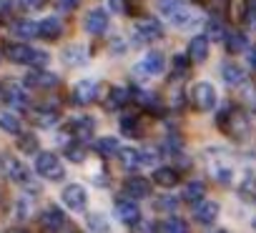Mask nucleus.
Wrapping results in <instances>:
<instances>
[{"mask_svg":"<svg viewBox=\"0 0 256 233\" xmlns=\"http://www.w3.org/2000/svg\"><path fill=\"white\" fill-rule=\"evenodd\" d=\"M156 208L164 211V213H174V211L178 208V198H176V196H161V198L156 201Z\"/></svg>","mask_w":256,"mask_h":233,"instance_id":"41","label":"nucleus"},{"mask_svg":"<svg viewBox=\"0 0 256 233\" xmlns=\"http://www.w3.org/2000/svg\"><path fill=\"white\" fill-rule=\"evenodd\" d=\"M206 33H208L206 38H211V40H224V38H226V30H224V25H221L218 20H214V18L206 23Z\"/></svg>","mask_w":256,"mask_h":233,"instance_id":"39","label":"nucleus"},{"mask_svg":"<svg viewBox=\"0 0 256 233\" xmlns=\"http://www.w3.org/2000/svg\"><path fill=\"white\" fill-rule=\"evenodd\" d=\"M86 228L88 231H108L110 226H108V221H106L103 213H90L88 221H86Z\"/></svg>","mask_w":256,"mask_h":233,"instance_id":"38","label":"nucleus"},{"mask_svg":"<svg viewBox=\"0 0 256 233\" xmlns=\"http://www.w3.org/2000/svg\"><path fill=\"white\" fill-rule=\"evenodd\" d=\"M246 60H248V65L256 70V45H254V48H248V58H246Z\"/></svg>","mask_w":256,"mask_h":233,"instance_id":"46","label":"nucleus"},{"mask_svg":"<svg viewBox=\"0 0 256 233\" xmlns=\"http://www.w3.org/2000/svg\"><path fill=\"white\" fill-rule=\"evenodd\" d=\"M26 83H28L30 88H53V85H58V75L46 73V70H36V73L28 75Z\"/></svg>","mask_w":256,"mask_h":233,"instance_id":"26","label":"nucleus"},{"mask_svg":"<svg viewBox=\"0 0 256 233\" xmlns=\"http://www.w3.org/2000/svg\"><path fill=\"white\" fill-rule=\"evenodd\" d=\"M66 156L73 161V163H83L86 161V156H88V148H86V143L83 141H70L68 146H66Z\"/></svg>","mask_w":256,"mask_h":233,"instance_id":"32","label":"nucleus"},{"mask_svg":"<svg viewBox=\"0 0 256 233\" xmlns=\"http://www.w3.org/2000/svg\"><path fill=\"white\" fill-rule=\"evenodd\" d=\"M188 58L194 63H204L208 58V38L206 35H194L188 40Z\"/></svg>","mask_w":256,"mask_h":233,"instance_id":"20","label":"nucleus"},{"mask_svg":"<svg viewBox=\"0 0 256 233\" xmlns=\"http://www.w3.org/2000/svg\"><path fill=\"white\" fill-rule=\"evenodd\" d=\"M156 228H158V231H166V233H186V231H188V226H186L181 218L171 216V213H168V218H164Z\"/></svg>","mask_w":256,"mask_h":233,"instance_id":"33","label":"nucleus"},{"mask_svg":"<svg viewBox=\"0 0 256 233\" xmlns=\"http://www.w3.org/2000/svg\"><path fill=\"white\" fill-rule=\"evenodd\" d=\"M116 218H118L123 226H138V223H141V208H138L136 198L120 196V198L116 201Z\"/></svg>","mask_w":256,"mask_h":233,"instance_id":"9","label":"nucleus"},{"mask_svg":"<svg viewBox=\"0 0 256 233\" xmlns=\"http://www.w3.org/2000/svg\"><path fill=\"white\" fill-rule=\"evenodd\" d=\"M36 171L43 178H48V181H63L66 178V168H63V163H60V158L56 153H38Z\"/></svg>","mask_w":256,"mask_h":233,"instance_id":"7","label":"nucleus"},{"mask_svg":"<svg viewBox=\"0 0 256 233\" xmlns=\"http://www.w3.org/2000/svg\"><path fill=\"white\" fill-rule=\"evenodd\" d=\"M70 133H73V138H78V141L86 143L88 138H93V133H96V123H93L90 118H86V115H80V118L73 121Z\"/></svg>","mask_w":256,"mask_h":233,"instance_id":"21","label":"nucleus"},{"mask_svg":"<svg viewBox=\"0 0 256 233\" xmlns=\"http://www.w3.org/2000/svg\"><path fill=\"white\" fill-rule=\"evenodd\" d=\"M138 115H123V118H120V131L126 133V136H141V128H138Z\"/></svg>","mask_w":256,"mask_h":233,"instance_id":"36","label":"nucleus"},{"mask_svg":"<svg viewBox=\"0 0 256 233\" xmlns=\"http://www.w3.org/2000/svg\"><path fill=\"white\" fill-rule=\"evenodd\" d=\"M108 23H110V18H108V10H103V8H93L83 18V28L90 35H103L106 28H108Z\"/></svg>","mask_w":256,"mask_h":233,"instance_id":"14","label":"nucleus"},{"mask_svg":"<svg viewBox=\"0 0 256 233\" xmlns=\"http://www.w3.org/2000/svg\"><path fill=\"white\" fill-rule=\"evenodd\" d=\"M241 196H244L246 201L256 198V178H246V183L241 186Z\"/></svg>","mask_w":256,"mask_h":233,"instance_id":"43","label":"nucleus"},{"mask_svg":"<svg viewBox=\"0 0 256 233\" xmlns=\"http://www.w3.org/2000/svg\"><path fill=\"white\" fill-rule=\"evenodd\" d=\"M191 103H194L196 110H201V113H211V110L216 108V103H218V93H216L214 83H208V80H198V83L191 88Z\"/></svg>","mask_w":256,"mask_h":233,"instance_id":"4","label":"nucleus"},{"mask_svg":"<svg viewBox=\"0 0 256 233\" xmlns=\"http://www.w3.org/2000/svg\"><path fill=\"white\" fill-rule=\"evenodd\" d=\"M224 43H226V50L228 53H238V50L246 48V35L244 33H226Z\"/></svg>","mask_w":256,"mask_h":233,"instance_id":"35","label":"nucleus"},{"mask_svg":"<svg viewBox=\"0 0 256 233\" xmlns=\"http://www.w3.org/2000/svg\"><path fill=\"white\" fill-rule=\"evenodd\" d=\"M13 33H16V38H40V25L38 23H33V20H18L16 25H13Z\"/></svg>","mask_w":256,"mask_h":233,"instance_id":"28","label":"nucleus"},{"mask_svg":"<svg viewBox=\"0 0 256 233\" xmlns=\"http://www.w3.org/2000/svg\"><path fill=\"white\" fill-rule=\"evenodd\" d=\"M88 58H90V53H88V48H86L83 43H73V45H68V48L63 50V60H66V65H70V68L86 65Z\"/></svg>","mask_w":256,"mask_h":233,"instance_id":"18","label":"nucleus"},{"mask_svg":"<svg viewBox=\"0 0 256 233\" xmlns=\"http://www.w3.org/2000/svg\"><path fill=\"white\" fill-rule=\"evenodd\" d=\"M96 95H98V85L93 80H80L73 88V103L76 105H90L96 100Z\"/></svg>","mask_w":256,"mask_h":233,"instance_id":"17","label":"nucleus"},{"mask_svg":"<svg viewBox=\"0 0 256 233\" xmlns=\"http://www.w3.org/2000/svg\"><path fill=\"white\" fill-rule=\"evenodd\" d=\"M171 65H174V75H176V78H186V75H188V68H191V58H186V55H174Z\"/></svg>","mask_w":256,"mask_h":233,"instance_id":"37","label":"nucleus"},{"mask_svg":"<svg viewBox=\"0 0 256 233\" xmlns=\"http://www.w3.org/2000/svg\"><path fill=\"white\" fill-rule=\"evenodd\" d=\"M40 226L46 231H63V228H68V218H66V213L60 208L50 206V208H46L40 213Z\"/></svg>","mask_w":256,"mask_h":233,"instance_id":"15","label":"nucleus"},{"mask_svg":"<svg viewBox=\"0 0 256 233\" xmlns=\"http://www.w3.org/2000/svg\"><path fill=\"white\" fill-rule=\"evenodd\" d=\"M154 183L161 186V188H174V186L178 183V171L171 168V166L156 168V171H154Z\"/></svg>","mask_w":256,"mask_h":233,"instance_id":"23","label":"nucleus"},{"mask_svg":"<svg viewBox=\"0 0 256 233\" xmlns=\"http://www.w3.org/2000/svg\"><path fill=\"white\" fill-rule=\"evenodd\" d=\"M3 98H6L10 105H16V108H28V105H30L28 93H26L20 85H16V83H10V85L3 88Z\"/></svg>","mask_w":256,"mask_h":233,"instance_id":"22","label":"nucleus"},{"mask_svg":"<svg viewBox=\"0 0 256 233\" xmlns=\"http://www.w3.org/2000/svg\"><path fill=\"white\" fill-rule=\"evenodd\" d=\"M161 35H164V28H161V23L154 20V18H141V20H136V25H134V38H136L138 45L154 43V40H158Z\"/></svg>","mask_w":256,"mask_h":233,"instance_id":"10","label":"nucleus"},{"mask_svg":"<svg viewBox=\"0 0 256 233\" xmlns=\"http://www.w3.org/2000/svg\"><path fill=\"white\" fill-rule=\"evenodd\" d=\"M0 176L8 178V181H13V183H20V186L30 188V171H28L18 158H13V156H8V153L0 156Z\"/></svg>","mask_w":256,"mask_h":233,"instance_id":"5","label":"nucleus"},{"mask_svg":"<svg viewBox=\"0 0 256 233\" xmlns=\"http://www.w3.org/2000/svg\"><path fill=\"white\" fill-rule=\"evenodd\" d=\"M156 8H158V13H161L174 28L186 30V28H194V25L201 23V13H198L196 8L186 5L184 0H158Z\"/></svg>","mask_w":256,"mask_h":233,"instance_id":"1","label":"nucleus"},{"mask_svg":"<svg viewBox=\"0 0 256 233\" xmlns=\"http://www.w3.org/2000/svg\"><path fill=\"white\" fill-rule=\"evenodd\" d=\"M0 128L10 136H20V118L10 110H0Z\"/></svg>","mask_w":256,"mask_h":233,"instance_id":"29","label":"nucleus"},{"mask_svg":"<svg viewBox=\"0 0 256 233\" xmlns=\"http://www.w3.org/2000/svg\"><path fill=\"white\" fill-rule=\"evenodd\" d=\"M120 166L126 168V171H138V168H146V166H151L156 158H154V153L151 151H141V148H120Z\"/></svg>","mask_w":256,"mask_h":233,"instance_id":"8","label":"nucleus"},{"mask_svg":"<svg viewBox=\"0 0 256 233\" xmlns=\"http://www.w3.org/2000/svg\"><path fill=\"white\" fill-rule=\"evenodd\" d=\"M56 5H58L60 10L70 13V10H76V8L80 5V0H56Z\"/></svg>","mask_w":256,"mask_h":233,"instance_id":"45","label":"nucleus"},{"mask_svg":"<svg viewBox=\"0 0 256 233\" xmlns=\"http://www.w3.org/2000/svg\"><path fill=\"white\" fill-rule=\"evenodd\" d=\"M221 78H224V83H226V85L238 88V85H244V83H246V70H244L236 60H226V63L221 65Z\"/></svg>","mask_w":256,"mask_h":233,"instance_id":"16","label":"nucleus"},{"mask_svg":"<svg viewBox=\"0 0 256 233\" xmlns=\"http://www.w3.org/2000/svg\"><path fill=\"white\" fill-rule=\"evenodd\" d=\"M33 121H36L40 128H53V126L58 123V110L38 108V110H33Z\"/></svg>","mask_w":256,"mask_h":233,"instance_id":"31","label":"nucleus"},{"mask_svg":"<svg viewBox=\"0 0 256 233\" xmlns=\"http://www.w3.org/2000/svg\"><path fill=\"white\" fill-rule=\"evenodd\" d=\"M184 198H186L188 203H198L201 198H206V186H204L201 181H191V183L186 186V191H184Z\"/></svg>","mask_w":256,"mask_h":233,"instance_id":"34","label":"nucleus"},{"mask_svg":"<svg viewBox=\"0 0 256 233\" xmlns=\"http://www.w3.org/2000/svg\"><path fill=\"white\" fill-rule=\"evenodd\" d=\"M96 151H98L103 158H116V156L120 153V141L113 138V136L98 138V141H96Z\"/></svg>","mask_w":256,"mask_h":233,"instance_id":"24","label":"nucleus"},{"mask_svg":"<svg viewBox=\"0 0 256 233\" xmlns=\"http://www.w3.org/2000/svg\"><path fill=\"white\" fill-rule=\"evenodd\" d=\"M60 198H63V206H66L70 213H80V211H86V206H88V191H86L80 183L66 186L63 193H60Z\"/></svg>","mask_w":256,"mask_h":233,"instance_id":"11","label":"nucleus"},{"mask_svg":"<svg viewBox=\"0 0 256 233\" xmlns=\"http://www.w3.org/2000/svg\"><path fill=\"white\" fill-rule=\"evenodd\" d=\"M138 73H144V75H161L164 70H166V55L161 53V50H148L144 58H141V63H138V68H136Z\"/></svg>","mask_w":256,"mask_h":233,"instance_id":"12","label":"nucleus"},{"mask_svg":"<svg viewBox=\"0 0 256 233\" xmlns=\"http://www.w3.org/2000/svg\"><path fill=\"white\" fill-rule=\"evenodd\" d=\"M18 5H20L23 10H38V8L46 5V0H18Z\"/></svg>","mask_w":256,"mask_h":233,"instance_id":"44","label":"nucleus"},{"mask_svg":"<svg viewBox=\"0 0 256 233\" xmlns=\"http://www.w3.org/2000/svg\"><path fill=\"white\" fill-rule=\"evenodd\" d=\"M218 213H221V206L211 198H201L198 203H194V218L201 226H211L218 218Z\"/></svg>","mask_w":256,"mask_h":233,"instance_id":"13","label":"nucleus"},{"mask_svg":"<svg viewBox=\"0 0 256 233\" xmlns=\"http://www.w3.org/2000/svg\"><path fill=\"white\" fill-rule=\"evenodd\" d=\"M126 196H131V198H146L151 193V183L141 176H131V178H126V186H123Z\"/></svg>","mask_w":256,"mask_h":233,"instance_id":"19","label":"nucleus"},{"mask_svg":"<svg viewBox=\"0 0 256 233\" xmlns=\"http://www.w3.org/2000/svg\"><path fill=\"white\" fill-rule=\"evenodd\" d=\"M128 100H131V90H128V88H110V90H108L106 108H108V110H118V108H123Z\"/></svg>","mask_w":256,"mask_h":233,"instance_id":"25","label":"nucleus"},{"mask_svg":"<svg viewBox=\"0 0 256 233\" xmlns=\"http://www.w3.org/2000/svg\"><path fill=\"white\" fill-rule=\"evenodd\" d=\"M218 126H221L228 136L244 138V136H246V128H248V118H246L238 108H226V110L221 113V118H218Z\"/></svg>","mask_w":256,"mask_h":233,"instance_id":"6","label":"nucleus"},{"mask_svg":"<svg viewBox=\"0 0 256 233\" xmlns=\"http://www.w3.org/2000/svg\"><path fill=\"white\" fill-rule=\"evenodd\" d=\"M30 211H33V201L30 198H18V203H16V218L18 221H26V218H30Z\"/></svg>","mask_w":256,"mask_h":233,"instance_id":"40","label":"nucleus"},{"mask_svg":"<svg viewBox=\"0 0 256 233\" xmlns=\"http://www.w3.org/2000/svg\"><path fill=\"white\" fill-rule=\"evenodd\" d=\"M251 228H254V231H256V221H254V223H251Z\"/></svg>","mask_w":256,"mask_h":233,"instance_id":"47","label":"nucleus"},{"mask_svg":"<svg viewBox=\"0 0 256 233\" xmlns=\"http://www.w3.org/2000/svg\"><path fill=\"white\" fill-rule=\"evenodd\" d=\"M18 146H20L23 153H38V141L33 136H20L18 138Z\"/></svg>","mask_w":256,"mask_h":233,"instance_id":"42","label":"nucleus"},{"mask_svg":"<svg viewBox=\"0 0 256 233\" xmlns=\"http://www.w3.org/2000/svg\"><path fill=\"white\" fill-rule=\"evenodd\" d=\"M206 168H208V176H211L216 183H221V186H228V183L234 181V176H236V166H234V161H231L224 151L208 153Z\"/></svg>","mask_w":256,"mask_h":233,"instance_id":"3","label":"nucleus"},{"mask_svg":"<svg viewBox=\"0 0 256 233\" xmlns=\"http://www.w3.org/2000/svg\"><path fill=\"white\" fill-rule=\"evenodd\" d=\"M38 25H40V38H46V40H56V38H60V33H63V25H60L58 18H46V20H40Z\"/></svg>","mask_w":256,"mask_h":233,"instance_id":"27","label":"nucleus"},{"mask_svg":"<svg viewBox=\"0 0 256 233\" xmlns=\"http://www.w3.org/2000/svg\"><path fill=\"white\" fill-rule=\"evenodd\" d=\"M3 53H6V58H8L10 63L33 65V68H43V65H48V60H50L46 50H38V48H33V45H28V43H6Z\"/></svg>","mask_w":256,"mask_h":233,"instance_id":"2","label":"nucleus"},{"mask_svg":"<svg viewBox=\"0 0 256 233\" xmlns=\"http://www.w3.org/2000/svg\"><path fill=\"white\" fill-rule=\"evenodd\" d=\"M251 0H228V18L231 23H244L246 13H248Z\"/></svg>","mask_w":256,"mask_h":233,"instance_id":"30","label":"nucleus"}]
</instances>
